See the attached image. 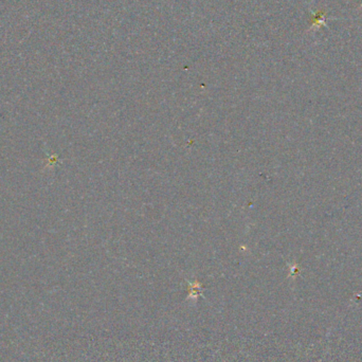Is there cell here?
<instances>
[{
  "mask_svg": "<svg viewBox=\"0 0 362 362\" xmlns=\"http://www.w3.org/2000/svg\"><path fill=\"white\" fill-rule=\"evenodd\" d=\"M188 283V295H187V300L190 301H194L196 303V301L198 300V297L200 295H202V286L198 281L195 282H187Z\"/></svg>",
  "mask_w": 362,
  "mask_h": 362,
  "instance_id": "obj_1",
  "label": "cell"
}]
</instances>
